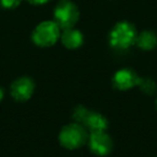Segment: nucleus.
<instances>
[{"label": "nucleus", "mask_w": 157, "mask_h": 157, "mask_svg": "<svg viewBox=\"0 0 157 157\" xmlns=\"http://www.w3.org/2000/svg\"><path fill=\"white\" fill-rule=\"evenodd\" d=\"M138 37L135 25L127 21H122L114 25L109 33V43L116 50H127L136 44Z\"/></svg>", "instance_id": "1"}, {"label": "nucleus", "mask_w": 157, "mask_h": 157, "mask_svg": "<svg viewBox=\"0 0 157 157\" xmlns=\"http://www.w3.org/2000/svg\"><path fill=\"white\" fill-rule=\"evenodd\" d=\"M87 129L80 123H71L63 127L59 132L58 140L63 147L75 150L83 146L88 141Z\"/></svg>", "instance_id": "2"}, {"label": "nucleus", "mask_w": 157, "mask_h": 157, "mask_svg": "<svg viewBox=\"0 0 157 157\" xmlns=\"http://www.w3.org/2000/svg\"><path fill=\"white\" fill-rule=\"evenodd\" d=\"M80 18L78 8L71 0H60L54 9V22L59 28L65 29L73 28Z\"/></svg>", "instance_id": "3"}, {"label": "nucleus", "mask_w": 157, "mask_h": 157, "mask_svg": "<svg viewBox=\"0 0 157 157\" xmlns=\"http://www.w3.org/2000/svg\"><path fill=\"white\" fill-rule=\"evenodd\" d=\"M72 117L76 123L82 124L90 132L105 131V129L109 126L108 120L102 114L98 113V112L90 111L83 105H78L74 109Z\"/></svg>", "instance_id": "4"}, {"label": "nucleus", "mask_w": 157, "mask_h": 157, "mask_svg": "<svg viewBox=\"0 0 157 157\" xmlns=\"http://www.w3.org/2000/svg\"><path fill=\"white\" fill-rule=\"evenodd\" d=\"M60 28L54 21H45L38 25L33 31V41L40 48H48L60 38Z\"/></svg>", "instance_id": "5"}, {"label": "nucleus", "mask_w": 157, "mask_h": 157, "mask_svg": "<svg viewBox=\"0 0 157 157\" xmlns=\"http://www.w3.org/2000/svg\"><path fill=\"white\" fill-rule=\"evenodd\" d=\"M88 146L94 154L105 156L113 148V142L105 131H94L88 136Z\"/></svg>", "instance_id": "6"}, {"label": "nucleus", "mask_w": 157, "mask_h": 157, "mask_svg": "<svg viewBox=\"0 0 157 157\" xmlns=\"http://www.w3.org/2000/svg\"><path fill=\"white\" fill-rule=\"evenodd\" d=\"M35 92V82L28 76L16 78L11 85V95L16 101H26Z\"/></svg>", "instance_id": "7"}, {"label": "nucleus", "mask_w": 157, "mask_h": 157, "mask_svg": "<svg viewBox=\"0 0 157 157\" xmlns=\"http://www.w3.org/2000/svg\"><path fill=\"white\" fill-rule=\"evenodd\" d=\"M113 85L120 90H128L139 84L140 78L135 70L130 68H124L113 75Z\"/></svg>", "instance_id": "8"}, {"label": "nucleus", "mask_w": 157, "mask_h": 157, "mask_svg": "<svg viewBox=\"0 0 157 157\" xmlns=\"http://www.w3.org/2000/svg\"><path fill=\"white\" fill-rule=\"evenodd\" d=\"M61 43L63 44V46L69 50H75L78 48L80 46L83 44L84 38L83 35L80 30L74 28H69L65 29L63 31V33L60 35Z\"/></svg>", "instance_id": "9"}, {"label": "nucleus", "mask_w": 157, "mask_h": 157, "mask_svg": "<svg viewBox=\"0 0 157 157\" xmlns=\"http://www.w3.org/2000/svg\"><path fill=\"white\" fill-rule=\"evenodd\" d=\"M136 44L144 51H150L156 48L157 36L152 30H144L139 33L136 40Z\"/></svg>", "instance_id": "10"}, {"label": "nucleus", "mask_w": 157, "mask_h": 157, "mask_svg": "<svg viewBox=\"0 0 157 157\" xmlns=\"http://www.w3.org/2000/svg\"><path fill=\"white\" fill-rule=\"evenodd\" d=\"M138 85L140 86L142 92H144L145 94H148V95L153 94V93L155 92V90H156V84H155V82L150 78H140V81Z\"/></svg>", "instance_id": "11"}, {"label": "nucleus", "mask_w": 157, "mask_h": 157, "mask_svg": "<svg viewBox=\"0 0 157 157\" xmlns=\"http://www.w3.org/2000/svg\"><path fill=\"white\" fill-rule=\"evenodd\" d=\"M22 1L23 0H0V3L5 9H15Z\"/></svg>", "instance_id": "12"}, {"label": "nucleus", "mask_w": 157, "mask_h": 157, "mask_svg": "<svg viewBox=\"0 0 157 157\" xmlns=\"http://www.w3.org/2000/svg\"><path fill=\"white\" fill-rule=\"evenodd\" d=\"M27 1L33 6H42V5H45V3L50 2L51 0H27Z\"/></svg>", "instance_id": "13"}, {"label": "nucleus", "mask_w": 157, "mask_h": 157, "mask_svg": "<svg viewBox=\"0 0 157 157\" xmlns=\"http://www.w3.org/2000/svg\"><path fill=\"white\" fill-rule=\"evenodd\" d=\"M3 96H5V92H3V88L0 87V101L3 99Z\"/></svg>", "instance_id": "14"}, {"label": "nucleus", "mask_w": 157, "mask_h": 157, "mask_svg": "<svg viewBox=\"0 0 157 157\" xmlns=\"http://www.w3.org/2000/svg\"><path fill=\"white\" fill-rule=\"evenodd\" d=\"M156 107H157V99H156Z\"/></svg>", "instance_id": "15"}]
</instances>
